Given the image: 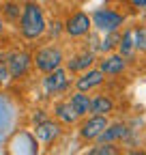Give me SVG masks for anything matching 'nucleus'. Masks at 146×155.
<instances>
[{
    "label": "nucleus",
    "instance_id": "nucleus-4",
    "mask_svg": "<svg viewBox=\"0 0 146 155\" xmlns=\"http://www.w3.org/2000/svg\"><path fill=\"white\" fill-rule=\"evenodd\" d=\"M5 61H7L9 78L11 80H20L32 67V54H28L26 50H11L5 54Z\"/></svg>",
    "mask_w": 146,
    "mask_h": 155
},
{
    "label": "nucleus",
    "instance_id": "nucleus-8",
    "mask_svg": "<svg viewBox=\"0 0 146 155\" xmlns=\"http://www.w3.org/2000/svg\"><path fill=\"white\" fill-rule=\"evenodd\" d=\"M103 82H105L103 71H101L99 67H90V69L78 73V78H75V88L82 91V93H90V91L99 88Z\"/></svg>",
    "mask_w": 146,
    "mask_h": 155
},
{
    "label": "nucleus",
    "instance_id": "nucleus-13",
    "mask_svg": "<svg viewBox=\"0 0 146 155\" xmlns=\"http://www.w3.org/2000/svg\"><path fill=\"white\" fill-rule=\"evenodd\" d=\"M116 104L110 95L99 93V95H90V114H97V116H110L114 112Z\"/></svg>",
    "mask_w": 146,
    "mask_h": 155
},
{
    "label": "nucleus",
    "instance_id": "nucleus-27",
    "mask_svg": "<svg viewBox=\"0 0 146 155\" xmlns=\"http://www.w3.org/2000/svg\"><path fill=\"white\" fill-rule=\"evenodd\" d=\"M144 9H146V7H144Z\"/></svg>",
    "mask_w": 146,
    "mask_h": 155
},
{
    "label": "nucleus",
    "instance_id": "nucleus-22",
    "mask_svg": "<svg viewBox=\"0 0 146 155\" xmlns=\"http://www.w3.org/2000/svg\"><path fill=\"white\" fill-rule=\"evenodd\" d=\"M47 119V114L43 112V110H34V114H32V125H39V123H43Z\"/></svg>",
    "mask_w": 146,
    "mask_h": 155
},
{
    "label": "nucleus",
    "instance_id": "nucleus-9",
    "mask_svg": "<svg viewBox=\"0 0 146 155\" xmlns=\"http://www.w3.org/2000/svg\"><path fill=\"white\" fill-rule=\"evenodd\" d=\"M97 63V54L95 52H90V50H82L80 54H75V56H71L69 61H65V69L71 73V75H75V73H82V71H86V69H90Z\"/></svg>",
    "mask_w": 146,
    "mask_h": 155
},
{
    "label": "nucleus",
    "instance_id": "nucleus-3",
    "mask_svg": "<svg viewBox=\"0 0 146 155\" xmlns=\"http://www.w3.org/2000/svg\"><path fill=\"white\" fill-rule=\"evenodd\" d=\"M90 22H93V28H97L101 35L105 32H114V30H120L125 26V15L114 11V9H97L93 11V15H90Z\"/></svg>",
    "mask_w": 146,
    "mask_h": 155
},
{
    "label": "nucleus",
    "instance_id": "nucleus-12",
    "mask_svg": "<svg viewBox=\"0 0 146 155\" xmlns=\"http://www.w3.org/2000/svg\"><path fill=\"white\" fill-rule=\"evenodd\" d=\"M129 136V125L118 121V123H107V127L101 131V136L95 140V142H118V140H125Z\"/></svg>",
    "mask_w": 146,
    "mask_h": 155
},
{
    "label": "nucleus",
    "instance_id": "nucleus-6",
    "mask_svg": "<svg viewBox=\"0 0 146 155\" xmlns=\"http://www.w3.org/2000/svg\"><path fill=\"white\" fill-rule=\"evenodd\" d=\"M65 35L78 39V37H86L90 30H93V22H90V15L84 13V11H75L71 13L67 19H65Z\"/></svg>",
    "mask_w": 146,
    "mask_h": 155
},
{
    "label": "nucleus",
    "instance_id": "nucleus-7",
    "mask_svg": "<svg viewBox=\"0 0 146 155\" xmlns=\"http://www.w3.org/2000/svg\"><path fill=\"white\" fill-rule=\"evenodd\" d=\"M71 84V78H69V71L65 67H58L49 73H45L43 78V88H45V95H60L69 88Z\"/></svg>",
    "mask_w": 146,
    "mask_h": 155
},
{
    "label": "nucleus",
    "instance_id": "nucleus-21",
    "mask_svg": "<svg viewBox=\"0 0 146 155\" xmlns=\"http://www.w3.org/2000/svg\"><path fill=\"white\" fill-rule=\"evenodd\" d=\"M11 80L9 78V69H7V61H5V52H0V86H5Z\"/></svg>",
    "mask_w": 146,
    "mask_h": 155
},
{
    "label": "nucleus",
    "instance_id": "nucleus-16",
    "mask_svg": "<svg viewBox=\"0 0 146 155\" xmlns=\"http://www.w3.org/2000/svg\"><path fill=\"white\" fill-rule=\"evenodd\" d=\"M54 119H56L60 125H75L80 119L75 116L73 108L69 106V101H58L54 104Z\"/></svg>",
    "mask_w": 146,
    "mask_h": 155
},
{
    "label": "nucleus",
    "instance_id": "nucleus-1",
    "mask_svg": "<svg viewBox=\"0 0 146 155\" xmlns=\"http://www.w3.org/2000/svg\"><path fill=\"white\" fill-rule=\"evenodd\" d=\"M20 35L26 39V41H36L41 39L47 30V22L41 5L36 2H24L22 5V15H20Z\"/></svg>",
    "mask_w": 146,
    "mask_h": 155
},
{
    "label": "nucleus",
    "instance_id": "nucleus-26",
    "mask_svg": "<svg viewBox=\"0 0 146 155\" xmlns=\"http://www.w3.org/2000/svg\"><path fill=\"white\" fill-rule=\"evenodd\" d=\"M5 26H7V22H5V19H2V15H0V35H2V32H5Z\"/></svg>",
    "mask_w": 146,
    "mask_h": 155
},
{
    "label": "nucleus",
    "instance_id": "nucleus-19",
    "mask_svg": "<svg viewBox=\"0 0 146 155\" xmlns=\"http://www.w3.org/2000/svg\"><path fill=\"white\" fill-rule=\"evenodd\" d=\"M86 155H120L116 142H97L93 149H88Z\"/></svg>",
    "mask_w": 146,
    "mask_h": 155
},
{
    "label": "nucleus",
    "instance_id": "nucleus-20",
    "mask_svg": "<svg viewBox=\"0 0 146 155\" xmlns=\"http://www.w3.org/2000/svg\"><path fill=\"white\" fill-rule=\"evenodd\" d=\"M133 43L135 52L146 54V26H133Z\"/></svg>",
    "mask_w": 146,
    "mask_h": 155
},
{
    "label": "nucleus",
    "instance_id": "nucleus-14",
    "mask_svg": "<svg viewBox=\"0 0 146 155\" xmlns=\"http://www.w3.org/2000/svg\"><path fill=\"white\" fill-rule=\"evenodd\" d=\"M116 54H120L127 63L135 58V43H133V26L131 28H125L120 32V39H118V45H116Z\"/></svg>",
    "mask_w": 146,
    "mask_h": 155
},
{
    "label": "nucleus",
    "instance_id": "nucleus-15",
    "mask_svg": "<svg viewBox=\"0 0 146 155\" xmlns=\"http://www.w3.org/2000/svg\"><path fill=\"white\" fill-rule=\"evenodd\" d=\"M67 101H69V106L73 108V112H75L78 119H84V116L90 114V95H88V93L75 91Z\"/></svg>",
    "mask_w": 146,
    "mask_h": 155
},
{
    "label": "nucleus",
    "instance_id": "nucleus-11",
    "mask_svg": "<svg viewBox=\"0 0 146 155\" xmlns=\"http://www.w3.org/2000/svg\"><path fill=\"white\" fill-rule=\"evenodd\" d=\"M99 69L103 71V75L114 78V75L125 73V69H127V61H125L120 54L112 52V54H105L103 58H99Z\"/></svg>",
    "mask_w": 146,
    "mask_h": 155
},
{
    "label": "nucleus",
    "instance_id": "nucleus-25",
    "mask_svg": "<svg viewBox=\"0 0 146 155\" xmlns=\"http://www.w3.org/2000/svg\"><path fill=\"white\" fill-rule=\"evenodd\" d=\"M127 155H146V151H142V149H131Z\"/></svg>",
    "mask_w": 146,
    "mask_h": 155
},
{
    "label": "nucleus",
    "instance_id": "nucleus-24",
    "mask_svg": "<svg viewBox=\"0 0 146 155\" xmlns=\"http://www.w3.org/2000/svg\"><path fill=\"white\" fill-rule=\"evenodd\" d=\"M129 5H131L133 9H144V7H146V0H129Z\"/></svg>",
    "mask_w": 146,
    "mask_h": 155
},
{
    "label": "nucleus",
    "instance_id": "nucleus-18",
    "mask_svg": "<svg viewBox=\"0 0 146 155\" xmlns=\"http://www.w3.org/2000/svg\"><path fill=\"white\" fill-rule=\"evenodd\" d=\"M118 39H120V30H114V32H105L103 39L99 41V52L101 54H112L118 45Z\"/></svg>",
    "mask_w": 146,
    "mask_h": 155
},
{
    "label": "nucleus",
    "instance_id": "nucleus-2",
    "mask_svg": "<svg viewBox=\"0 0 146 155\" xmlns=\"http://www.w3.org/2000/svg\"><path fill=\"white\" fill-rule=\"evenodd\" d=\"M32 65L36 67V71L41 73H49L54 69H58L65 65V54L58 45H45L39 48L32 54Z\"/></svg>",
    "mask_w": 146,
    "mask_h": 155
},
{
    "label": "nucleus",
    "instance_id": "nucleus-23",
    "mask_svg": "<svg viewBox=\"0 0 146 155\" xmlns=\"http://www.w3.org/2000/svg\"><path fill=\"white\" fill-rule=\"evenodd\" d=\"M49 32H52L54 37H58L60 32H65V26H62V22H54V24L49 26Z\"/></svg>",
    "mask_w": 146,
    "mask_h": 155
},
{
    "label": "nucleus",
    "instance_id": "nucleus-17",
    "mask_svg": "<svg viewBox=\"0 0 146 155\" xmlns=\"http://www.w3.org/2000/svg\"><path fill=\"white\" fill-rule=\"evenodd\" d=\"M0 15H2L5 22L9 24H17L20 22V15H22V5L17 0H5L0 5Z\"/></svg>",
    "mask_w": 146,
    "mask_h": 155
},
{
    "label": "nucleus",
    "instance_id": "nucleus-10",
    "mask_svg": "<svg viewBox=\"0 0 146 155\" xmlns=\"http://www.w3.org/2000/svg\"><path fill=\"white\" fill-rule=\"evenodd\" d=\"M60 134H62V125L58 121L45 119L43 123L34 125V138L39 140V142H43V144H52L54 140L60 138Z\"/></svg>",
    "mask_w": 146,
    "mask_h": 155
},
{
    "label": "nucleus",
    "instance_id": "nucleus-5",
    "mask_svg": "<svg viewBox=\"0 0 146 155\" xmlns=\"http://www.w3.org/2000/svg\"><path fill=\"white\" fill-rule=\"evenodd\" d=\"M107 116H97V114H88L84 119H80V127H78V134L84 142H95L101 131L107 127Z\"/></svg>",
    "mask_w": 146,
    "mask_h": 155
}]
</instances>
